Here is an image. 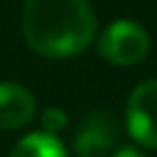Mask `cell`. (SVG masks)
<instances>
[{
    "mask_svg": "<svg viewBox=\"0 0 157 157\" xmlns=\"http://www.w3.org/2000/svg\"><path fill=\"white\" fill-rule=\"evenodd\" d=\"M21 30L35 53L65 60L95 42L97 19L86 0H25Z\"/></svg>",
    "mask_w": 157,
    "mask_h": 157,
    "instance_id": "cell-1",
    "label": "cell"
},
{
    "mask_svg": "<svg viewBox=\"0 0 157 157\" xmlns=\"http://www.w3.org/2000/svg\"><path fill=\"white\" fill-rule=\"evenodd\" d=\"M97 51L106 63L118 67L141 63L150 51V35L136 21H113L97 39Z\"/></svg>",
    "mask_w": 157,
    "mask_h": 157,
    "instance_id": "cell-2",
    "label": "cell"
},
{
    "mask_svg": "<svg viewBox=\"0 0 157 157\" xmlns=\"http://www.w3.org/2000/svg\"><path fill=\"white\" fill-rule=\"evenodd\" d=\"M125 127L139 146L157 150V78L143 81L132 90L125 109Z\"/></svg>",
    "mask_w": 157,
    "mask_h": 157,
    "instance_id": "cell-3",
    "label": "cell"
},
{
    "mask_svg": "<svg viewBox=\"0 0 157 157\" xmlns=\"http://www.w3.org/2000/svg\"><path fill=\"white\" fill-rule=\"evenodd\" d=\"M120 136L118 120L104 109L86 113L72 136V150L76 157H106Z\"/></svg>",
    "mask_w": 157,
    "mask_h": 157,
    "instance_id": "cell-4",
    "label": "cell"
},
{
    "mask_svg": "<svg viewBox=\"0 0 157 157\" xmlns=\"http://www.w3.org/2000/svg\"><path fill=\"white\" fill-rule=\"evenodd\" d=\"M35 97L25 86L0 83V129H19L35 118Z\"/></svg>",
    "mask_w": 157,
    "mask_h": 157,
    "instance_id": "cell-5",
    "label": "cell"
},
{
    "mask_svg": "<svg viewBox=\"0 0 157 157\" xmlns=\"http://www.w3.org/2000/svg\"><path fill=\"white\" fill-rule=\"evenodd\" d=\"M10 157H67V150H65L63 141L53 134L33 132L16 141Z\"/></svg>",
    "mask_w": 157,
    "mask_h": 157,
    "instance_id": "cell-6",
    "label": "cell"
},
{
    "mask_svg": "<svg viewBox=\"0 0 157 157\" xmlns=\"http://www.w3.org/2000/svg\"><path fill=\"white\" fill-rule=\"evenodd\" d=\"M39 120H42V127H44V132L46 134H58V132H63L65 127L69 125V116L65 113V109H60V106H49V109H44L42 111V116H39Z\"/></svg>",
    "mask_w": 157,
    "mask_h": 157,
    "instance_id": "cell-7",
    "label": "cell"
},
{
    "mask_svg": "<svg viewBox=\"0 0 157 157\" xmlns=\"http://www.w3.org/2000/svg\"><path fill=\"white\" fill-rule=\"evenodd\" d=\"M111 157H146L143 150H139L136 146H120Z\"/></svg>",
    "mask_w": 157,
    "mask_h": 157,
    "instance_id": "cell-8",
    "label": "cell"
}]
</instances>
